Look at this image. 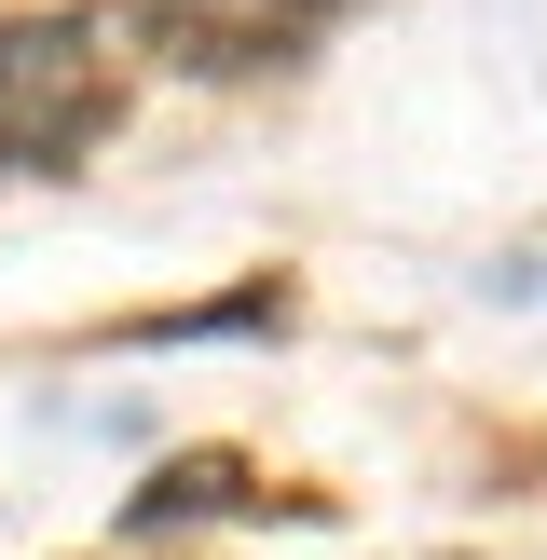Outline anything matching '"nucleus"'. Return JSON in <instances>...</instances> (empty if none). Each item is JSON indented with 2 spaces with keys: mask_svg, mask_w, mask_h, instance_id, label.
<instances>
[{
  "mask_svg": "<svg viewBox=\"0 0 547 560\" xmlns=\"http://www.w3.org/2000/svg\"><path fill=\"white\" fill-rule=\"evenodd\" d=\"M96 124H109L96 27H69V14L0 27V178H14V164H69Z\"/></svg>",
  "mask_w": 547,
  "mask_h": 560,
  "instance_id": "nucleus-1",
  "label": "nucleus"
},
{
  "mask_svg": "<svg viewBox=\"0 0 547 560\" xmlns=\"http://www.w3.org/2000/svg\"><path fill=\"white\" fill-rule=\"evenodd\" d=\"M233 479H246L233 452H191V465H164V479L137 492V534H164V520H191V506H233Z\"/></svg>",
  "mask_w": 547,
  "mask_h": 560,
  "instance_id": "nucleus-3",
  "label": "nucleus"
},
{
  "mask_svg": "<svg viewBox=\"0 0 547 560\" xmlns=\"http://www.w3.org/2000/svg\"><path fill=\"white\" fill-rule=\"evenodd\" d=\"M151 14V42L178 55V69H260L274 27H288V0H137Z\"/></svg>",
  "mask_w": 547,
  "mask_h": 560,
  "instance_id": "nucleus-2",
  "label": "nucleus"
}]
</instances>
